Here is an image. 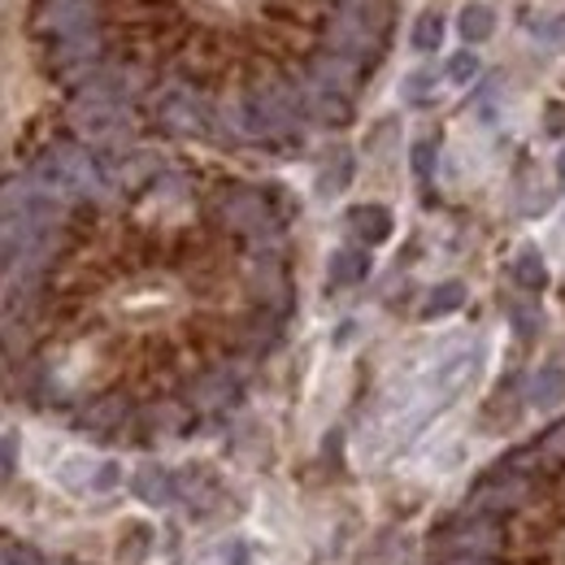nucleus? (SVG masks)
Segmentation results:
<instances>
[{
	"mask_svg": "<svg viewBox=\"0 0 565 565\" xmlns=\"http://www.w3.org/2000/svg\"><path fill=\"white\" fill-rule=\"evenodd\" d=\"M118 479H122V470H118L114 461H105V466L96 470V479H92V488H96V492H109V488H118Z\"/></svg>",
	"mask_w": 565,
	"mask_h": 565,
	"instance_id": "nucleus-12",
	"label": "nucleus"
},
{
	"mask_svg": "<svg viewBox=\"0 0 565 565\" xmlns=\"http://www.w3.org/2000/svg\"><path fill=\"white\" fill-rule=\"evenodd\" d=\"M136 495H140V500H152V504H161V500H170V479H166L161 470H143L140 479H136Z\"/></svg>",
	"mask_w": 565,
	"mask_h": 565,
	"instance_id": "nucleus-7",
	"label": "nucleus"
},
{
	"mask_svg": "<svg viewBox=\"0 0 565 565\" xmlns=\"http://www.w3.org/2000/svg\"><path fill=\"white\" fill-rule=\"evenodd\" d=\"M513 279H518V287H526V291H544V287H548V266H544V257H540L535 248H522V257L513 262Z\"/></svg>",
	"mask_w": 565,
	"mask_h": 565,
	"instance_id": "nucleus-4",
	"label": "nucleus"
},
{
	"mask_svg": "<svg viewBox=\"0 0 565 565\" xmlns=\"http://www.w3.org/2000/svg\"><path fill=\"white\" fill-rule=\"evenodd\" d=\"M457 26H461V40H466V44H483V40H492L495 13L488 9V4H466Z\"/></svg>",
	"mask_w": 565,
	"mask_h": 565,
	"instance_id": "nucleus-3",
	"label": "nucleus"
},
{
	"mask_svg": "<svg viewBox=\"0 0 565 565\" xmlns=\"http://www.w3.org/2000/svg\"><path fill=\"white\" fill-rule=\"evenodd\" d=\"M461 300H466V287H461V282H444V287H435V291H430V300H426L423 318H439V313H452V309H461Z\"/></svg>",
	"mask_w": 565,
	"mask_h": 565,
	"instance_id": "nucleus-6",
	"label": "nucleus"
},
{
	"mask_svg": "<svg viewBox=\"0 0 565 565\" xmlns=\"http://www.w3.org/2000/svg\"><path fill=\"white\" fill-rule=\"evenodd\" d=\"M430 83H435V78H430L426 71L409 74V83H405V96H409V100H426V87H430Z\"/></svg>",
	"mask_w": 565,
	"mask_h": 565,
	"instance_id": "nucleus-13",
	"label": "nucleus"
},
{
	"mask_svg": "<svg viewBox=\"0 0 565 565\" xmlns=\"http://www.w3.org/2000/svg\"><path fill=\"white\" fill-rule=\"evenodd\" d=\"M562 392H565L562 370H544L540 383H535V401H540V405H553V401H562Z\"/></svg>",
	"mask_w": 565,
	"mask_h": 565,
	"instance_id": "nucleus-8",
	"label": "nucleus"
},
{
	"mask_svg": "<svg viewBox=\"0 0 565 565\" xmlns=\"http://www.w3.org/2000/svg\"><path fill=\"white\" fill-rule=\"evenodd\" d=\"M409 40H414L418 53H435V49L444 44V18H439V13H423V18L414 22V35H409Z\"/></svg>",
	"mask_w": 565,
	"mask_h": 565,
	"instance_id": "nucleus-5",
	"label": "nucleus"
},
{
	"mask_svg": "<svg viewBox=\"0 0 565 565\" xmlns=\"http://www.w3.org/2000/svg\"><path fill=\"white\" fill-rule=\"evenodd\" d=\"M0 565H40V557L18 540H0Z\"/></svg>",
	"mask_w": 565,
	"mask_h": 565,
	"instance_id": "nucleus-9",
	"label": "nucleus"
},
{
	"mask_svg": "<svg viewBox=\"0 0 565 565\" xmlns=\"http://www.w3.org/2000/svg\"><path fill=\"white\" fill-rule=\"evenodd\" d=\"M18 466V439L13 435H0V479H9Z\"/></svg>",
	"mask_w": 565,
	"mask_h": 565,
	"instance_id": "nucleus-11",
	"label": "nucleus"
},
{
	"mask_svg": "<svg viewBox=\"0 0 565 565\" xmlns=\"http://www.w3.org/2000/svg\"><path fill=\"white\" fill-rule=\"evenodd\" d=\"M414 166H418V174L430 170V140H423L418 148H414Z\"/></svg>",
	"mask_w": 565,
	"mask_h": 565,
	"instance_id": "nucleus-14",
	"label": "nucleus"
},
{
	"mask_svg": "<svg viewBox=\"0 0 565 565\" xmlns=\"http://www.w3.org/2000/svg\"><path fill=\"white\" fill-rule=\"evenodd\" d=\"M349 222L365 244H383L392 235V213L383 205H356V210H349Z\"/></svg>",
	"mask_w": 565,
	"mask_h": 565,
	"instance_id": "nucleus-1",
	"label": "nucleus"
},
{
	"mask_svg": "<svg viewBox=\"0 0 565 565\" xmlns=\"http://www.w3.org/2000/svg\"><path fill=\"white\" fill-rule=\"evenodd\" d=\"M370 275V257L361 253V248H340L335 257H331V282L335 287H353Z\"/></svg>",
	"mask_w": 565,
	"mask_h": 565,
	"instance_id": "nucleus-2",
	"label": "nucleus"
},
{
	"mask_svg": "<svg viewBox=\"0 0 565 565\" xmlns=\"http://www.w3.org/2000/svg\"><path fill=\"white\" fill-rule=\"evenodd\" d=\"M475 74H479V57H475V53H457V57L448 62V78H452V83H470Z\"/></svg>",
	"mask_w": 565,
	"mask_h": 565,
	"instance_id": "nucleus-10",
	"label": "nucleus"
}]
</instances>
